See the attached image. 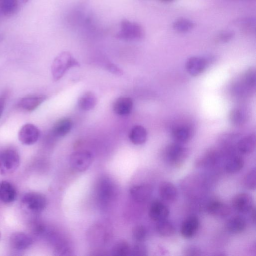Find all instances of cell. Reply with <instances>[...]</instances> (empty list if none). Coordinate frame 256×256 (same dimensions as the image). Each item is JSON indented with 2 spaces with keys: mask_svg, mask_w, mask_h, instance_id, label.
Listing matches in <instances>:
<instances>
[{
  "mask_svg": "<svg viewBox=\"0 0 256 256\" xmlns=\"http://www.w3.org/2000/svg\"><path fill=\"white\" fill-rule=\"evenodd\" d=\"M79 66L80 64L70 52H62L56 56L52 62L51 68L52 78L54 81H58L68 69Z\"/></svg>",
  "mask_w": 256,
  "mask_h": 256,
  "instance_id": "6da1fadb",
  "label": "cell"
},
{
  "mask_svg": "<svg viewBox=\"0 0 256 256\" xmlns=\"http://www.w3.org/2000/svg\"><path fill=\"white\" fill-rule=\"evenodd\" d=\"M188 150L182 144L174 142L169 144L164 150V158L166 162L174 167L180 166L186 159Z\"/></svg>",
  "mask_w": 256,
  "mask_h": 256,
  "instance_id": "7a4b0ae2",
  "label": "cell"
},
{
  "mask_svg": "<svg viewBox=\"0 0 256 256\" xmlns=\"http://www.w3.org/2000/svg\"><path fill=\"white\" fill-rule=\"evenodd\" d=\"M144 36V30L142 26L128 20L121 22L120 30L116 34L118 38L125 40H138Z\"/></svg>",
  "mask_w": 256,
  "mask_h": 256,
  "instance_id": "3957f363",
  "label": "cell"
},
{
  "mask_svg": "<svg viewBox=\"0 0 256 256\" xmlns=\"http://www.w3.org/2000/svg\"><path fill=\"white\" fill-rule=\"evenodd\" d=\"M21 204L25 210L34 214L38 213L46 208L47 200L42 194L30 192L23 194L21 198Z\"/></svg>",
  "mask_w": 256,
  "mask_h": 256,
  "instance_id": "277c9868",
  "label": "cell"
},
{
  "mask_svg": "<svg viewBox=\"0 0 256 256\" xmlns=\"http://www.w3.org/2000/svg\"><path fill=\"white\" fill-rule=\"evenodd\" d=\"M20 158L14 149L6 148L0 154V174L6 175L12 173L18 167Z\"/></svg>",
  "mask_w": 256,
  "mask_h": 256,
  "instance_id": "5b68a950",
  "label": "cell"
},
{
  "mask_svg": "<svg viewBox=\"0 0 256 256\" xmlns=\"http://www.w3.org/2000/svg\"><path fill=\"white\" fill-rule=\"evenodd\" d=\"M92 154L86 150H79L72 154L70 158V166L78 172H84L92 162Z\"/></svg>",
  "mask_w": 256,
  "mask_h": 256,
  "instance_id": "8992f818",
  "label": "cell"
},
{
  "mask_svg": "<svg viewBox=\"0 0 256 256\" xmlns=\"http://www.w3.org/2000/svg\"><path fill=\"white\" fill-rule=\"evenodd\" d=\"M39 129L34 124H26L20 128L18 138L24 144L32 145L36 143L40 136Z\"/></svg>",
  "mask_w": 256,
  "mask_h": 256,
  "instance_id": "52a82bcc",
  "label": "cell"
},
{
  "mask_svg": "<svg viewBox=\"0 0 256 256\" xmlns=\"http://www.w3.org/2000/svg\"><path fill=\"white\" fill-rule=\"evenodd\" d=\"M208 62V59L205 58L194 56L188 59L186 68L190 75L196 76H199L206 70Z\"/></svg>",
  "mask_w": 256,
  "mask_h": 256,
  "instance_id": "ba28073f",
  "label": "cell"
},
{
  "mask_svg": "<svg viewBox=\"0 0 256 256\" xmlns=\"http://www.w3.org/2000/svg\"><path fill=\"white\" fill-rule=\"evenodd\" d=\"M234 208L241 213H247L254 208L252 196L248 194L242 192L236 195L232 200Z\"/></svg>",
  "mask_w": 256,
  "mask_h": 256,
  "instance_id": "9c48e42d",
  "label": "cell"
},
{
  "mask_svg": "<svg viewBox=\"0 0 256 256\" xmlns=\"http://www.w3.org/2000/svg\"><path fill=\"white\" fill-rule=\"evenodd\" d=\"M33 243L32 238L24 232H15L10 238L11 248L16 250H24L28 248Z\"/></svg>",
  "mask_w": 256,
  "mask_h": 256,
  "instance_id": "30bf717a",
  "label": "cell"
},
{
  "mask_svg": "<svg viewBox=\"0 0 256 256\" xmlns=\"http://www.w3.org/2000/svg\"><path fill=\"white\" fill-rule=\"evenodd\" d=\"M47 98L44 94L30 95L22 98L18 107L24 111L32 112L37 108Z\"/></svg>",
  "mask_w": 256,
  "mask_h": 256,
  "instance_id": "8fae6325",
  "label": "cell"
},
{
  "mask_svg": "<svg viewBox=\"0 0 256 256\" xmlns=\"http://www.w3.org/2000/svg\"><path fill=\"white\" fill-rule=\"evenodd\" d=\"M116 192L114 183L108 178H102L98 186V194L100 200L107 203L112 199Z\"/></svg>",
  "mask_w": 256,
  "mask_h": 256,
  "instance_id": "7c38bea8",
  "label": "cell"
},
{
  "mask_svg": "<svg viewBox=\"0 0 256 256\" xmlns=\"http://www.w3.org/2000/svg\"><path fill=\"white\" fill-rule=\"evenodd\" d=\"M168 206L160 201H154L150 206L148 214L150 218L156 222L166 220L169 215Z\"/></svg>",
  "mask_w": 256,
  "mask_h": 256,
  "instance_id": "4fadbf2b",
  "label": "cell"
},
{
  "mask_svg": "<svg viewBox=\"0 0 256 256\" xmlns=\"http://www.w3.org/2000/svg\"><path fill=\"white\" fill-rule=\"evenodd\" d=\"M132 200L136 202H146L150 198L152 190V187L146 184L136 185L132 187L130 190Z\"/></svg>",
  "mask_w": 256,
  "mask_h": 256,
  "instance_id": "5bb4252c",
  "label": "cell"
},
{
  "mask_svg": "<svg viewBox=\"0 0 256 256\" xmlns=\"http://www.w3.org/2000/svg\"><path fill=\"white\" fill-rule=\"evenodd\" d=\"M200 221L197 216H191L182 222L180 228L182 236L186 238L194 236L198 230Z\"/></svg>",
  "mask_w": 256,
  "mask_h": 256,
  "instance_id": "9a60e30c",
  "label": "cell"
},
{
  "mask_svg": "<svg viewBox=\"0 0 256 256\" xmlns=\"http://www.w3.org/2000/svg\"><path fill=\"white\" fill-rule=\"evenodd\" d=\"M133 107V101L130 98L120 96L114 102L113 110L116 114L126 116L130 114Z\"/></svg>",
  "mask_w": 256,
  "mask_h": 256,
  "instance_id": "2e32d148",
  "label": "cell"
},
{
  "mask_svg": "<svg viewBox=\"0 0 256 256\" xmlns=\"http://www.w3.org/2000/svg\"><path fill=\"white\" fill-rule=\"evenodd\" d=\"M17 196V192L14 186L6 180L0 182V200L4 204L14 202Z\"/></svg>",
  "mask_w": 256,
  "mask_h": 256,
  "instance_id": "e0dca14e",
  "label": "cell"
},
{
  "mask_svg": "<svg viewBox=\"0 0 256 256\" xmlns=\"http://www.w3.org/2000/svg\"><path fill=\"white\" fill-rule=\"evenodd\" d=\"M192 128L187 124H180L173 128L172 132V137L175 140L180 144L188 142L192 136Z\"/></svg>",
  "mask_w": 256,
  "mask_h": 256,
  "instance_id": "ac0fdd59",
  "label": "cell"
},
{
  "mask_svg": "<svg viewBox=\"0 0 256 256\" xmlns=\"http://www.w3.org/2000/svg\"><path fill=\"white\" fill-rule=\"evenodd\" d=\"M160 196L164 200L168 202H173L178 197V191L176 186L168 182H162L158 188Z\"/></svg>",
  "mask_w": 256,
  "mask_h": 256,
  "instance_id": "d6986e66",
  "label": "cell"
},
{
  "mask_svg": "<svg viewBox=\"0 0 256 256\" xmlns=\"http://www.w3.org/2000/svg\"><path fill=\"white\" fill-rule=\"evenodd\" d=\"M19 8L18 0H0V18L14 15Z\"/></svg>",
  "mask_w": 256,
  "mask_h": 256,
  "instance_id": "ffe728a7",
  "label": "cell"
},
{
  "mask_svg": "<svg viewBox=\"0 0 256 256\" xmlns=\"http://www.w3.org/2000/svg\"><path fill=\"white\" fill-rule=\"evenodd\" d=\"M206 210L210 214L216 216H226L230 213L229 206L219 200L210 202L206 206Z\"/></svg>",
  "mask_w": 256,
  "mask_h": 256,
  "instance_id": "44dd1931",
  "label": "cell"
},
{
  "mask_svg": "<svg viewBox=\"0 0 256 256\" xmlns=\"http://www.w3.org/2000/svg\"><path fill=\"white\" fill-rule=\"evenodd\" d=\"M72 122L68 118H62L54 124L52 133L56 137L60 138L66 135L71 130Z\"/></svg>",
  "mask_w": 256,
  "mask_h": 256,
  "instance_id": "7402d4cb",
  "label": "cell"
},
{
  "mask_svg": "<svg viewBox=\"0 0 256 256\" xmlns=\"http://www.w3.org/2000/svg\"><path fill=\"white\" fill-rule=\"evenodd\" d=\"M256 144L254 134H248L241 138L237 142V148L242 154H249L254 152Z\"/></svg>",
  "mask_w": 256,
  "mask_h": 256,
  "instance_id": "603a6c76",
  "label": "cell"
},
{
  "mask_svg": "<svg viewBox=\"0 0 256 256\" xmlns=\"http://www.w3.org/2000/svg\"><path fill=\"white\" fill-rule=\"evenodd\" d=\"M148 134L146 129L142 126L136 125L133 126L129 134V138L134 144H142L147 139Z\"/></svg>",
  "mask_w": 256,
  "mask_h": 256,
  "instance_id": "cb8c5ba5",
  "label": "cell"
},
{
  "mask_svg": "<svg viewBox=\"0 0 256 256\" xmlns=\"http://www.w3.org/2000/svg\"><path fill=\"white\" fill-rule=\"evenodd\" d=\"M97 103V98L94 93L87 92L78 100V104L82 110L87 111L94 108Z\"/></svg>",
  "mask_w": 256,
  "mask_h": 256,
  "instance_id": "d4e9b609",
  "label": "cell"
},
{
  "mask_svg": "<svg viewBox=\"0 0 256 256\" xmlns=\"http://www.w3.org/2000/svg\"><path fill=\"white\" fill-rule=\"evenodd\" d=\"M246 227V220L241 216H236L230 218L226 224L229 232L233 234H239L244 230Z\"/></svg>",
  "mask_w": 256,
  "mask_h": 256,
  "instance_id": "484cf974",
  "label": "cell"
},
{
  "mask_svg": "<svg viewBox=\"0 0 256 256\" xmlns=\"http://www.w3.org/2000/svg\"><path fill=\"white\" fill-rule=\"evenodd\" d=\"M244 166V161L242 158L238 156H234L228 160L225 168L228 172L234 174L240 170Z\"/></svg>",
  "mask_w": 256,
  "mask_h": 256,
  "instance_id": "4316f807",
  "label": "cell"
},
{
  "mask_svg": "<svg viewBox=\"0 0 256 256\" xmlns=\"http://www.w3.org/2000/svg\"><path fill=\"white\" fill-rule=\"evenodd\" d=\"M156 230L158 232L163 236H170L176 232L174 225L166 220L157 222Z\"/></svg>",
  "mask_w": 256,
  "mask_h": 256,
  "instance_id": "83f0119b",
  "label": "cell"
},
{
  "mask_svg": "<svg viewBox=\"0 0 256 256\" xmlns=\"http://www.w3.org/2000/svg\"><path fill=\"white\" fill-rule=\"evenodd\" d=\"M229 118L232 124L235 126H240L246 122V116L242 110L240 108H234L230 112Z\"/></svg>",
  "mask_w": 256,
  "mask_h": 256,
  "instance_id": "f1b7e54d",
  "label": "cell"
},
{
  "mask_svg": "<svg viewBox=\"0 0 256 256\" xmlns=\"http://www.w3.org/2000/svg\"><path fill=\"white\" fill-rule=\"evenodd\" d=\"M130 247L127 242L120 240L113 246L112 254L116 256H126L130 254Z\"/></svg>",
  "mask_w": 256,
  "mask_h": 256,
  "instance_id": "f546056e",
  "label": "cell"
},
{
  "mask_svg": "<svg viewBox=\"0 0 256 256\" xmlns=\"http://www.w3.org/2000/svg\"><path fill=\"white\" fill-rule=\"evenodd\" d=\"M194 24L192 21L184 18L177 20L173 24L174 28L180 32H189L194 28Z\"/></svg>",
  "mask_w": 256,
  "mask_h": 256,
  "instance_id": "4dcf8cb0",
  "label": "cell"
},
{
  "mask_svg": "<svg viewBox=\"0 0 256 256\" xmlns=\"http://www.w3.org/2000/svg\"><path fill=\"white\" fill-rule=\"evenodd\" d=\"M243 82L248 90L255 87L256 72L254 68H250L246 71L244 74Z\"/></svg>",
  "mask_w": 256,
  "mask_h": 256,
  "instance_id": "1f68e13d",
  "label": "cell"
},
{
  "mask_svg": "<svg viewBox=\"0 0 256 256\" xmlns=\"http://www.w3.org/2000/svg\"><path fill=\"white\" fill-rule=\"evenodd\" d=\"M133 238L138 242H143L147 236V230L142 225L134 226L132 232Z\"/></svg>",
  "mask_w": 256,
  "mask_h": 256,
  "instance_id": "d6a6232c",
  "label": "cell"
},
{
  "mask_svg": "<svg viewBox=\"0 0 256 256\" xmlns=\"http://www.w3.org/2000/svg\"><path fill=\"white\" fill-rule=\"evenodd\" d=\"M256 168L251 170L244 178V184L246 188L250 190H255L256 185Z\"/></svg>",
  "mask_w": 256,
  "mask_h": 256,
  "instance_id": "836d02e7",
  "label": "cell"
},
{
  "mask_svg": "<svg viewBox=\"0 0 256 256\" xmlns=\"http://www.w3.org/2000/svg\"><path fill=\"white\" fill-rule=\"evenodd\" d=\"M146 252L147 250L146 247L140 242L134 245L132 248H130V255L144 256L146 254Z\"/></svg>",
  "mask_w": 256,
  "mask_h": 256,
  "instance_id": "e575fe53",
  "label": "cell"
},
{
  "mask_svg": "<svg viewBox=\"0 0 256 256\" xmlns=\"http://www.w3.org/2000/svg\"><path fill=\"white\" fill-rule=\"evenodd\" d=\"M184 253L186 256H200L201 254V250L196 246L191 245L184 248Z\"/></svg>",
  "mask_w": 256,
  "mask_h": 256,
  "instance_id": "d590c367",
  "label": "cell"
},
{
  "mask_svg": "<svg viewBox=\"0 0 256 256\" xmlns=\"http://www.w3.org/2000/svg\"><path fill=\"white\" fill-rule=\"evenodd\" d=\"M107 69L112 73L116 74L121 75L123 73L122 70L114 64H108L107 66Z\"/></svg>",
  "mask_w": 256,
  "mask_h": 256,
  "instance_id": "8d00e7d4",
  "label": "cell"
},
{
  "mask_svg": "<svg viewBox=\"0 0 256 256\" xmlns=\"http://www.w3.org/2000/svg\"><path fill=\"white\" fill-rule=\"evenodd\" d=\"M234 36V34L232 32H222L219 36V40L223 42H228Z\"/></svg>",
  "mask_w": 256,
  "mask_h": 256,
  "instance_id": "74e56055",
  "label": "cell"
},
{
  "mask_svg": "<svg viewBox=\"0 0 256 256\" xmlns=\"http://www.w3.org/2000/svg\"><path fill=\"white\" fill-rule=\"evenodd\" d=\"M7 93L4 92L0 96V118L4 112L6 101L7 98Z\"/></svg>",
  "mask_w": 256,
  "mask_h": 256,
  "instance_id": "f35d334b",
  "label": "cell"
},
{
  "mask_svg": "<svg viewBox=\"0 0 256 256\" xmlns=\"http://www.w3.org/2000/svg\"><path fill=\"white\" fill-rule=\"evenodd\" d=\"M30 0H22V2L24 4L27 3Z\"/></svg>",
  "mask_w": 256,
  "mask_h": 256,
  "instance_id": "ab89813d",
  "label": "cell"
},
{
  "mask_svg": "<svg viewBox=\"0 0 256 256\" xmlns=\"http://www.w3.org/2000/svg\"><path fill=\"white\" fill-rule=\"evenodd\" d=\"M162 1H164V2H170V1H172V0H162Z\"/></svg>",
  "mask_w": 256,
  "mask_h": 256,
  "instance_id": "60d3db41",
  "label": "cell"
},
{
  "mask_svg": "<svg viewBox=\"0 0 256 256\" xmlns=\"http://www.w3.org/2000/svg\"><path fill=\"white\" fill-rule=\"evenodd\" d=\"M0 237H1V234H0Z\"/></svg>",
  "mask_w": 256,
  "mask_h": 256,
  "instance_id": "b9f144b4",
  "label": "cell"
}]
</instances>
